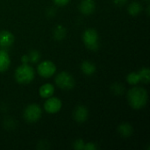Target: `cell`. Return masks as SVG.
Wrapping results in <instances>:
<instances>
[{
	"label": "cell",
	"mask_w": 150,
	"mask_h": 150,
	"mask_svg": "<svg viewBox=\"0 0 150 150\" xmlns=\"http://www.w3.org/2000/svg\"><path fill=\"white\" fill-rule=\"evenodd\" d=\"M148 91L142 87H133L127 92L129 105L136 110L143 108L148 102Z\"/></svg>",
	"instance_id": "obj_1"
},
{
	"label": "cell",
	"mask_w": 150,
	"mask_h": 150,
	"mask_svg": "<svg viewBox=\"0 0 150 150\" xmlns=\"http://www.w3.org/2000/svg\"><path fill=\"white\" fill-rule=\"evenodd\" d=\"M14 76L18 83L21 84H26L34 79L35 73L33 67L29 66L27 63H23L15 70Z\"/></svg>",
	"instance_id": "obj_2"
},
{
	"label": "cell",
	"mask_w": 150,
	"mask_h": 150,
	"mask_svg": "<svg viewBox=\"0 0 150 150\" xmlns=\"http://www.w3.org/2000/svg\"><path fill=\"white\" fill-rule=\"evenodd\" d=\"M83 40L87 48L97 50L98 48V34L95 29L89 28L83 34Z\"/></svg>",
	"instance_id": "obj_3"
},
{
	"label": "cell",
	"mask_w": 150,
	"mask_h": 150,
	"mask_svg": "<svg viewBox=\"0 0 150 150\" xmlns=\"http://www.w3.org/2000/svg\"><path fill=\"white\" fill-rule=\"evenodd\" d=\"M56 85L62 90H71L75 86V80L73 76L65 71L59 73L55 77Z\"/></svg>",
	"instance_id": "obj_4"
},
{
	"label": "cell",
	"mask_w": 150,
	"mask_h": 150,
	"mask_svg": "<svg viewBox=\"0 0 150 150\" xmlns=\"http://www.w3.org/2000/svg\"><path fill=\"white\" fill-rule=\"evenodd\" d=\"M42 115V111L40 105L36 104H32L26 106L24 111V119L28 123L37 122Z\"/></svg>",
	"instance_id": "obj_5"
},
{
	"label": "cell",
	"mask_w": 150,
	"mask_h": 150,
	"mask_svg": "<svg viewBox=\"0 0 150 150\" xmlns=\"http://www.w3.org/2000/svg\"><path fill=\"white\" fill-rule=\"evenodd\" d=\"M37 71L40 76L45 78H49L55 73L56 66L54 65V62L50 61H44L38 65Z\"/></svg>",
	"instance_id": "obj_6"
},
{
	"label": "cell",
	"mask_w": 150,
	"mask_h": 150,
	"mask_svg": "<svg viewBox=\"0 0 150 150\" xmlns=\"http://www.w3.org/2000/svg\"><path fill=\"white\" fill-rule=\"evenodd\" d=\"M62 101L58 98H54V97H50L47 98V100L45 102L44 104V108L45 111L48 113H56L58 112L61 108H62Z\"/></svg>",
	"instance_id": "obj_7"
},
{
	"label": "cell",
	"mask_w": 150,
	"mask_h": 150,
	"mask_svg": "<svg viewBox=\"0 0 150 150\" xmlns=\"http://www.w3.org/2000/svg\"><path fill=\"white\" fill-rule=\"evenodd\" d=\"M14 43V36L13 34L7 31L3 30L0 31V47L3 48L9 47Z\"/></svg>",
	"instance_id": "obj_8"
},
{
	"label": "cell",
	"mask_w": 150,
	"mask_h": 150,
	"mask_svg": "<svg viewBox=\"0 0 150 150\" xmlns=\"http://www.w3.org/2000/svg\"><path fill=\"white\" fill-rule=\"evenodd\" d=\"M73 116L76 121H77L78 123H83L88 119L89 111L84 105H79L75 109Z\"/></svg>",
	"instance_id": "obj_9"
},
{
	"label": "cell",
	"mask_w": 150,
	"mask_h": 150,
	"mask_svg": "<svg viewBox=\"0 0 150 150\" xmlns=\"http://www.w3.org/2000/svg\"><path fill=\"white\" fill-rule=\"evenodd\" d=\"M94 0H83L79 4V11L84 15H90L95 11Z\"/></svg>",
	"instance_id": "obj_10"
},
{
	"label": "cell",
	"mask_w": 150,
	"mask_h": 150,
	"mask_svg": "<svg viewBox=\"0 0 150 150\" xmlns=\"http://www.w3.org/2000/svg\"><path fill=\"white\" fill-rule=\"evenodd\" d=\"M11 64V59L8 53L4 50L0 49V72L6 71Z\"/></svg>",
	"instance_id": "obj_11"
},
{
	"label": "cell",
	"mask_w": 150,
	"mask_h": 150,
	"mask_svg": "<svg viewBox=\"0 0 150 150\" xmlns=\"http://www.w3.org/2000/svg\"><path fill=\"white\" fill-rule=\"evenodd\" d=\"M54 92V87L51 83H45L39 90V94L43 98H48L52 97Z\"/></svg>",
	"instance_id": "obj_12"
},
{
	"label": "cell",
	"mask_w": 150,
	"mask_h": 150,
	"mask_svg": "<svg viewBox=\"0 0 150 150\" xmlns=\"http://www.w3.org/2000/svg\"><path fill=\"white\" fill-rule=\"evenodd\" d=\"M118 132L122 137L127 138V137H130L131 134H133V127L128 123H123L118 127Z\"/></svg>",
	"instance_id": "obj_13"
},
{
	"label": "cell",
	"mask_w": 150,
	"mask_h": 150,
	"mask_svg": "<svg viewBox=\"0 0 150 150\" xmlns=\"http://www.w3.org/2000/svg\"><path fill=\"white\" fill-rule=\"evenodd\" d=\"M81 69H82V71L87 76H91L96 71L95 64L91 62H88V61H85L82 63Z\"/></svg>",
	"instance_id": "obj_14"
},
{
	"label": "cell",
	"mask_w": 150,
	"mask_h": 150,
	"mask_svg": "<svg viewBox=\"0 0 150 150\" xmlns=\"http://www.w3.org/2000/svg\"><path fill=\"white\" fill-rule=\"evenodd\" d=\"M142 10V4L139 2H133L128 6V13L132 16L138 15Z\"/></svg>",
	"instance_id": "obj_15"
},
{
	"label": "cell",
	"mask_w": 150,
	"mask_h": 150,
	"mask_svg": "<svg viewBox=\"0 0 150 150\" xmlns=\"http://www.w3.org/2000/svg\"><path fill=\"white\" fill-rule=\"evenodd\" d=\"M66 36V29L62 25H57L54 30V38L56 40H62Z\"/></svg>",
	"instance_id": "obj_16"
},
{
	"label": "cell",
	"mask_w": 150,
	"mask_h": 150,
	"mask_svg": "<svg viewBox=\"0 0 150 150\" xmlns=\"http://www.w3.org/2000/svg\"><path fill=\"white\" fill-rule=\"evenodd\" d=\"M138 73H139V75H140L141 82H143V83H149V69L148 68H142Z\"/></svg>",
	"instance_id": "obj_17"
},
{
	"label": "cell",
	"mask_w": 150,
	"mask_h": 150,
	"mask_svg": "<svg viewBox=\"0 0 150 150\" xmlns=\"http://www.w3.org/2000/svg\"><path fill=\"white\" fill-rule=\"evenodd\" d=\"M127 83L132 84V85H135L137 84L138 83L141 82V78H140V75L139 73H136V72H132L130 73L127 76Z\"/></svg>",
	"instance_id": "obj_18"
},
{
	"label": "cell",
	"mask_w": 150,
	"mask_h": 150,
	"mask_svg": "<svg viewBox=\"0 0 150 150\" xmlns=\"http://www.w3.org/2000/svg\"><path fill=\"white\" fill-rule=\"evenodd\" d=\"M27 56H28L29 62H33V63L37 62L40 59V54L39 51H37V50H33V51H31Z\"/></svg>",
	"instance_id": "obj_19"
},
{
	"label": "cell",
	"mask_w": 150,
	"mask_h": 150,
	"mask_svg": "<svg viewBox=\"0 0 150 150\" xmlns=\"http://www.w3.org/2000/svg\"><path fill=\"white\" fill-rule=\"evenodd\" d=\"M84 142H83V140H77V141H76L75 142V143H74V149H84Z\"/></svg>",
	"instance_id": "obj_20"
},
{
	"label": "cell",
	"mask_w": 150,
	"mask_h": 150,
	"mask_svg": "<svg viewBox=\"0 0 150 150\" xmlns=\"http://www.w3.org/2000/svg\"><path fill=\"white\" fill-rule=\"evenodd\" d=\"M112 90H114V93H115V94L120 95V94L123 93L124 87H123V85H121V84L116 83V84L114 85V87H112Z\"/></svg>",
	"instance_id": "obj_21"
},
{
	"label": "cell",
	"mask_w": 150,
	"mask_h": 150,
	"mask_svg": "<svg viewBox=\"0 0 150 150\" xmlns=\"http://www.w3.org/2000/svg\"><path fill=\"white\" fill-rule=\"evenodd\" d=\"M54 3L58 6H64L69 4V0H53Z\"/></svg>",
	"instance_id": "obj_22"
},
{
	"label": "cell",
	"mask_w": 150,
	"mask_h": 150,
	"mask_svg": "<svg viewBox=\"0 0 150 150\" xmlns=\"http://www.w3.org/2000/svg\"><path fill=\"white\" fill-rule=\"evenodd\" d=\"M98 149V147H97L94 143L90 142V143H87V145H84V149H83L94 150V149Z\"/></svg>",
	"instance_id": "obj_23"
},
{
	"label": "cell",
	"mask_w": 150,
	"mask_h": 150,
	"mask_svg": "<svg viewBox=\"0 0 150 150\" xmlns=\"http://www.w3.org/2000/svg\"><path fill=\"white\" fill-rule=\"evenodd\" d=\"M127 0H114V3L118 5H123L127 3Z\"/></svg>",
	"instance_id": "obj_24"
},
{
	"label": "cell",
	"mask_w": 150,
	"mask_h": 150,
	"mask_svg": "<svg viewBox=\"0 0 150 150\" xmlns=\"http://www.w3.org/2000/svg\"><path fill=\"white\" fill-rule=\"evenodd\" d=\"M27 62H29V60H28V56H27V55L23 56V57H22V62H23V63H26Z\"/></svg>",
	"instance_id": "obj_25"
},
{
	"label": "cell",
	"mask_w": 150,
	"mask_h": 150,
	"mask_svg": "<svg viewBox=\"0 0 150 150\" xmlns=\"http://www.w3.org/2000/svg\"><path fill=\"white\" fill-rule=\"evenodd\" d=\"M147 1H149V0H147Z\"/></svg>",
	"instance_id": "obj_26"
}]
</instances>
